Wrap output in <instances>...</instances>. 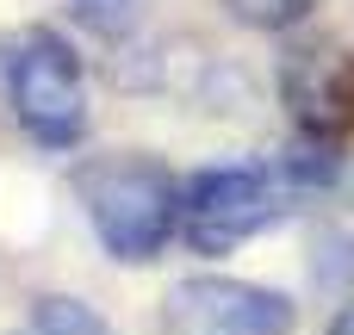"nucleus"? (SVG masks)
Masks as SVG:
<instances>
[{
	"instance_id": "f257e3e1",
	"label": "nucleus",
	"mask_w": 354,
	"mask_h": 335,
	"mask_svg": "<svg viewBox=\"0 0 354 335\" xmlns=\"http://www.w3.org/2000/svg\"><path fill=\"white\" fill-rule=\"evenodd\" d=\"M81 211L112 261H156L180 236V180L149 155H93L75 174Z\"/></svg>"
},
{
	"instance_id": "f03ea898",
	"label": "nucleus",
	"mask_w": 354,
	"mask_h": 335,
	"mask_svg": "<svg viewBox=\"0 0 354 335\" xmlns=\"http://www.w3.org/2000/svg\"><path fill=\"white\" fill-rule=\"evenodd\" d=\"M292 186L280 168L261 162H230V168H199L180 180V242L193 255H230L249 236L274 230L292 205Z\"/></svg>"
},
{
	"instance_id": "7ed1b4c3",
	"label": "nucleus",
	"mask_w": 354,
	"mask_h": 335,
	"mask_svg": "<svg viewBox=\"0 0 354 335\" xmlns=\"http://www.w3.org/2000/svg\"><path fill=\"white\" fill-rule=\"evenodd\" d=\"M6 93L19 124L44 143V149H75L87 131V81H81V56L68 50V37L56 31H25L6 56Z\"/></svg>"
},
{
	"instance_id": "20e7f679",
	"label": "nucleus",
	"mask_w": 354,
	"mask_h": 335,
	"mask_svg": "<svg viewBox=\"0 0 354 335\" xmlns=\"http://www.w3.org/2000/svg\"><path fill=\"white\" fill-rule=\"evenodd\" d=\"M292 323L299 311L286 292H268L255 280H224V274H193L162 305L168 335H292Z\"/></svg>"
},
{
	"instance_id": "39448f33",
	"label": "nucleus",
	"mask_w": 354,
	"mask_h": 335,
	"mask_svg": "<svg viewBox=\"0 0 354 335\" xmlns=\"http://www.w3.org/2000/svg\"><path fill=\"white\" fill-rule=\"evenodd\" d=\"M280 99L292 106L299 131L342 137L354 131V50L342 44H305L280 62Z\"/></svg>"
},
{
	"instance_id": "423d86ee",
	"label": "nucleus",
	"mask_w": 354,
	"mask_h": 335,
	"mask_svg": "<svg viewBox=\"0 0 354 335\" xmlns=\"http://www.w3.org/2000/svg\"><path fill=\"white\" fill-rule=\"evenodd\" d=\"M274 168L286 174V186H292V193H324V186H336V180H342L336 137H324V131H299V143H292Z\"/></svg>"
},
{
	"instance_id": "0eeeda50",
	"label": "nucleus",
	"mask_w": 354,
	"mask_h": 335,
	"mask_svg": "<svg viewBox=\"0 0 354 335\" xmlns=\"http://www.w3.org/2000/svg\"><path fill=\"white\" fill-rule=\"evenodd\" d=\"M31 335H112V329H106V317H100L93 305L50 292V298H37V311H31Z\"/></svg>"
},
{
	"instance_id": "6e6552de",
	"label": "nucleus",
	"mask_w": 354,
	"mask_h": 335,
	"mask_svg": "<svg viewBox=\"0 0 354 335\" xmlns=\"http://www.w3.org/2000/svg\"><path fill=\"white\" fill-rule=\"evenodd\" d=\"M143 6L149 0H68V12L93 31V37H131L143 25Z\"/></svg>"
},
{
	"instance_id": "1a4fd4ad",
	"label": "nucleus",
	"mask_w": 354,
	"mask_h": 335,
	"mask_svg": "<svg viewBox=\"0 0 354 335\" xmlns=\"http://www.w3.org/2000/svg\"><path fill=\"white\" fill-rule=\"evenodd\" d=\"M224 6L249 31H292V25H305L317 12V0H224Z\"/></svg>"
},
{
	"instance_id": "9d476101",
	"label": "nucleus",
	"mask_w": 354,
	"mask_h": 335,
	"mask_svg": "<svg viewBox=\"0 0 354 335\" xmlns=\"http://www.w3.org/2000/svg\"><path fill=\"white\" fill-rule=\"evenodd\" d=\"M317 280L354 298V230H336L317 242Z\"/></svg>"
},
{
	"instance_id": "9b49d317",
	"label": "nucleus",
	"mask_w": 354,
	"mask_h": 335,
	"mask_svg": "<svg viewBox=\"0 0 354 335\" xmlns=\"http://www.w3.org/2000/svg\"><path fill=\"white\" fill-rule=\"evenodd\" d=\"M330 335H354V305H342V311L330 317Z\"/></svg>"
}]
</instances>
